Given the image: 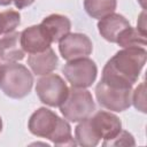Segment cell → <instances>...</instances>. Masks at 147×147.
<instances>
[{"label":"cell","mask_w":147,"mask_h":147,"mask_svg":"<svg viewBox=\"0 0 147 147\" xmlns=\"http://www.w3.org/2000/svg\"><path fill=\"white\" fill-rule=\"evenodd\" d=\"M144 47H127L118 51L103 67L101 80L122 87H132L146 63Z\"/></svg>","instance_id":"1"},{"label":"cell","mask_w":147,"mask_h":147,"mask_svg":"<svg viewBox=\"0 0 147 147\" xmlns=\"http://www.w3.org/2000/svg\"><path fill=\"white\" fill-rule=\"evenodd\" d=\"M28 127L32 134L49 139L55 146L76 145L69 123L47 108L41 107L37 109L31 115Z\"/></svg>","instance_id":"2"},{"label":"cell","mask_w":147,"mask_h":147,"mask_svg":"<svg viewBox=\"0 0 147 147\" xmlns=\"http://www.w3.org/2000/svg\"><path fill=\"white\" fill-rule=\"evenodd\" d=\"M33 85L32 74L23 64L15 62L0 67V88L13 99L26 96Z\"/></svg>","instance_id":"3"},{"label":"cell","mask_w":147,"mask_h":147,"mask_svg":"<svg viewBox=\"0 0 147 147\" xmlns=\"http://www.w3.org/2000/svg\"><path fill=\"white\" fill-rule=\"evenodd\" d=\"M94 109L92 94L87 90L78 87H71L65 100L60 105L62 115L70 122H80L90 117Z\"/></svg>","instance_id":"4"},{"label":"cell","mask_w":147,"mask_h":147,"mask_svg":"<svg viewBox=\"0 0 147 147\" xmlns=\"http://www.w3.org/2000/svg\"><path fill=\"white\" fill-rule=\"evenodd\" d=\"M99 105L108 110L124 111L132 103V87H122L100 80L95 87Z\"/></svg>","instance_id":"5"},{"label":"cell","mask_w":147,"mask_h":147,"mask_svg":"<svg viewBox=\"0 0 147 147\" xmlns=\"http://www.w3.org/2000/svg\"><path fill=\"white\" fill-rule=\"evenodd\" d=\"M62 72L72 87L86 88L94 83L98 68L91 59L79 57L68 61L62 68Z\"/></svg>","instance_id":"6"},{"label":"cell","mask_w":147,"mask_h":147,"mask_svg":"<svg viewBox=\"0 0 147 147\" xmlns=\"http://www.w3.org/2000/svg\"><path fill=\"white\" fill-rule=\"evenodd\" d=\"M36 92L42 103L49 107H60L65 100L69 88L59 75L47 74L38 79Z\"/></svg>","instance_id":"7"},{"label":"cell","mask_w":147,"mask_h":147,"mask_svg":"<svg viewBox=\"0 0 147 147\" xmlns=\"http://www.w3.org/2000/svg\"><path fill=\"white\" fill-rule=\"evenodd\" d=\"M59 42V51L67 61L87 57L93 49L91 39L83 33H68Z\"/></svg>","instance_id":"8"},{"label":"cell","mask_w":147,"mask_h":147,"mask_svg":"<svg viewBox=\"0 0 147 147\" xmlns=\"http://www.w3.org/2000/svg\"><path fill=\"white\" fill-rule=\"evenodd\" d=\"M91 123L99 136L103 141L114 139L122 130V123L119 118L108 111H98L93 117H90Z\"/></svg>","instance_id":"9"},{"label":"cell","mask_w":147,"mask_h":147,"mask_svg":"<svg viewBox=\"0 0 147 147\" xmlns=\"http://www.w3.org/2000/svg\"><path fill=\"white\" fill-rule=\"evenodd\" d=\"M51 39L42 30L41 25H32L21 32V45L24 52L30 54L42 52L51 47Z\"/></svg>","instance_id":"10"},{"label":"cell","mask_w":147,"mask_h":147,"mask_svg":"<svg viewBox=\"0 0 147 147\" xmlns=\"http://www.w3.org/2000/svg\"><path fill=\"white\" fill-rule=\"evenodd\" d=\"M127 26H130L129 21L123 15L116 13H110L98 22L99 33L110 42H116L118 34Z\"/></svg>","instance_id":"11"},{"label":"cell","mask_w":147,"mask_h":147,"mask_svg":"<svg viewBox=\"0 0 147 147\" xmlns=\"http://www.w3.org/2000/svg\"><path fill=\"white\" fill-rule=\"evenodd\" d=\"M25 52L21 45V33L13 31L0 39V59L11 63L24 59Z\"/></svg>","instance_id":"12"},{"label":"cell","mask_w":147,"mask_h":147,"mask_svg":"<svg viewBox=\"0 0 147 147\" xmlns=\"http://www.w3.org/2000/svg\"><path fill=\"white\" fill-rule=\"evenodd\" d=\"M40 25L52 42H59L70 32L71 29L70 20L60 14H52L47 16L42 20Z\"/></svg>","instance_id":"13"},{"label":"cell","mask_w":147,"mask_h":147,"mask_svg":"<svg viewBox=\"0 0 147 147\" xmlns=\"http://www.w3.org/2000/svg\"><path fill=\"white\" fill-rule=\"evenodd\" d=\"M57 63L59 59L51 47L42 52L32 53L28 57V64L31 68L32 72L39 76L51 74L53 70L56 69Z\"/></svg>","instance_id":"14"},{"label":"cell","mask_w":147,"mask_h":147,"mask_svg":"<svg viewBox=\"0 0 147 147\" xmlns=\"http://www.w3.org/2000/svg\"><path fill=\"white\" fill-rule=\"evenodd\" d=\"M75 137L77 144L83 147H94L100 141V138L96 134L90 117L80 121V123L76 126Z\"/></svg>","instance_id":"15"},{"label":"cell","mask_w":147,"mask_h":147,"mask_svg":"<svg viewBox=\"0 0 147 147\" xmlns=\"http://www.w3.org/2000/svg\"><path fill=\"white\" fill-rule=\"evenodd\" d=\"M116 0H84L86 13L93 18H102L116 9Z\"/></svg>","instance_id":"16"},{"label":"cell","mask_w":147,"mask_h":147,"mask_svg":"<svg viewBox=\"0 0 147 147\" xmlns=\"http://www.w3.org/2000/svg\"><path fill=\"white\" fill-rule=\"evenodd\" d=\"M116 42L123 47H140V46H146V36L142 34L138 29L132 28L131 25L125 28L117 37Z\"/></svg>","instance_id":"17"},{"label":"cell","mask_w":147,"mask_h":147,"mask_svg":"<svg viewBox=\"0 0 147 147\" xmlns=\"http://www.w3.org/2000/svg\"><path fill=\"white\" fill-rule=\"evenodd\" d=\"M21 22V15L16 10H6L0 13V34L13 32Z\"/></svg>","instance_id":"18"},{"label":"cell","mask_w":147,"mask_h":147,"mask_svg":"<svg viewBox=\"0 0 147 147\" xmlns=\"http://www.w3.org/2000/svg\"><path fill=\"white\" fill-rule=\"evenodd\" d=\"M103 146H134V139L133 136L131 133H129L127 131H122L111 140L108 141H103L102 142Z\"/></svg>","instance_id":"19"},{"label":"cell","mask_w":147,"mask_h":147,"mask_svg":"<svg viewBox=\"0 0 147 147\" xmlns=\"http://www.w3.org/2000/svg\"><path fill=\"white\" fill-rule=\"evenodd\" d=\"M145 82H142L140 85H138V87L134 90L133 94H132V102L134 105V107L140 110L141 113H146V94H145Z\"/></svg>","instance_id":"20"},{"label":"cell","mask_w":147,"mask_h":147,"mask_svg":"<svg viewBox=\"0 0 147 147\" xmlns=\"http://www.w3.org/2000/svg\"><path fill=\"white\" fill-rule=\"evenodd\" d=\"M138 30L146 36V25H145V11H142L138 20Z\"/></svg>","instance_id":"21"},{"label":"cell","mask_w":147,"mask_h":147,"mask_svg":"<svg viewBox=\"0 0 147 147\" xmlns=\"http://www.w3.org/2000/svg\"><path fill=\"white\" fill-rule=\"evenodd\" d=\"M13 1L15 3L16 8H18V9L25 8V7H28V6H30L34 2V0H13Z\"/></svg>","instance_id":"22"},{"label":"cell","mask_w":147,"mask_h":147,"mask_svg":"<svg viewBox=\"0 0 147 147\" xmlns=\"http://www.w3.org/2000/svg\"><path fill=\"white\" fill-rule=\"evenodd\" d=\"M11 0H0V6H8L10 5Z\"/></svg>","instance_id":"23"},{"label":"cell","mask_w":147,"mask_h":147,"mask_svg":"<svg viewBox=\"0 0 147 147\" xmlns=\"http://www.w3.org/2000/svg\"><path fill=\"white\" fill-rule=\"evenodd\" d=\"M139 2H140V5L142 6V8H145V0H139Z\"/></svg>","instance_id":"24"},{"label":"cell","mask_w":147,"mask_h":147,"mask_svg":"<svg viewBox=\"0 0 147 147\" xmlns=\"http://www.w3.org/2000/svg\"><path fill=\"white\" fill-rule=\"evenodd\" d=\"M1 130H2V119L0 117V132H1Z\"/></svg>","instance_id":"25"},{"label":"cell","mask_w":147,"mask_h":147,"mask_svg":"<svg viewBox=\"0 0 147 147\" xmlns=\"http://www.w3.org/2000/svg\"><path fill=\"white\" fill-rule=\"evenodd\" d=\"M0 67H1V65H0Z\"/></svg>","instance_id":"26"}]
</instances>
